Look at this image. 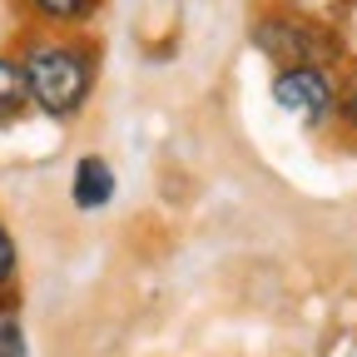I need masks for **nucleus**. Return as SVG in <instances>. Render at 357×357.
<instances>
[{
  "instance_id": "0eeeda50",
  "label": "nucleus",
  "mask_w": 357,
  "mask_h": 357,
  "mask_svg": "<svg viewBox=\"0 0 357 357\" xmlns=\"http://www.w3.org/2000/svg\"><path fill=\"white\" fill-rule=\"evenodd\" d=\"M0 357H30V337H25V323L15 303L0 298Z\"/></svg>"
},
{
  "instance_id": "1a4fd4ad",
  "label": "nucleus",
  "mask_w": 357,
  "mask_h": 357,
  "mask_svg": "<svg viewBox=\"0 0 357 357\" xmlns=\"http://www.w3.org/2000/svg\"><path fill=\"white\" fill-rule=\"evenodd\" d=\"M337 114H342V124H347V129L357 134V79H352V84L342 89V109H337Z\"/></svg>"
},
{
  "instance_id": "f03ea898",
  "label": "nucleus",
  "mask_w": 357,
  "mask_h": 357,
  "mask_svg": "<svg viewBox=\"0 0 357 357\" xmlns=\"http://www.w3.org/2000/svg\"><path fill=\"white\" fill-rule=\"evenodd\" d=\"M248 40H253V50L268 55L273 65H323V70H333L342 60V40L323 20H307V15H293V10L258 15Z\"/></svg>"
},
{
  "instance_id": "6e6552de",
  "label": "nucleus",
  "mask_w": 357,
  "mask_h": 357,
  "mask_svg": "<svg viewBox=\"0 0 357 357\" xmlns=\"http://www.w3.org/2000/svg\"><path fill=\"white\" fill-rule=\"evenodd\" d=\"M20 283V243L10 234V223L0 218V298H10Z\"/></svg>"
},
{
  "instance_id": "39448f33",
  "label": "nucleus",
  "mask_w": 357,
  "mask_h": 357,
  "mask_svg": "<svg viewBox=\"0 0 357 357\" xmlns=\"http://www.w3.org/2000/svg\"><path fill=\"white\" fill-rule=\"evenodd\" d=\"M100 6L105 0H20V10L30 15L35 30H65V35H79L100 15Z\"/></svg>"
},
{
  "instance_id": "20e7f679",
  "label": "nucleus",
  "mask_w": 357,
  "mask_h": 357,
  "mask_svg": "<svg viewBox=\"0 0 357 357\" xmlns=\"http://www.w3.org/2000/svg\"><path fill=\"white\" fill-rule=\"evenodd\" d=\"M119 194V178H114V164L105 154H79L75 169H70V204L79 213H105Z\"/></svg>"
},
{
  "instance_id": "f257e3e1",
  "label": "nucleus",
  "mask_w": 357,
  "mask_h": 357,
  "mask_svg": "<svg viewBox=\"0 0 357 357\" xmlns=\"http://www.w3.org/2000/svg\"><path fill=\"white\" fill-rule=\"evenodd\" d=\"M15 60H20V75H25L30 114L50 119V124H70L89 109L95 84H100V50L84 35L30 30L15 45Z\"/></svg>"
},
{
  "instance_id": "7ed1b4c3",
  "label": "nucleus",
  "mask_w": 357,
  "mask_h": 357,
  "mask_svg": "<svg viewBox=\"0 0 357 357\" xmlns=\"http://www.w3.org/2000/svg\"><path fill=\"white\" fill-rule=\"evenodd\" d=\"M268 95H273V105L288 119H298L303 129H323L342 109V84L323 65H278L273 79H268Z\"/></svg>"
},
{
  "instance_id": "423d86ee",
  "label": "nucleus",
  "mask_w": 357,
  "mask_h": 357,
  "mask_svg": "<svg viewBox=\"0 0 357 357\" xmlns=\"http://www.w3.org/2000/svg\"><path fill=\"white\" fill-rule=\"evenodd\" d=\"M30 114V100H25V75H20V60L15 50H0V129H10Z\"/></svg>"
}]
</instances>
